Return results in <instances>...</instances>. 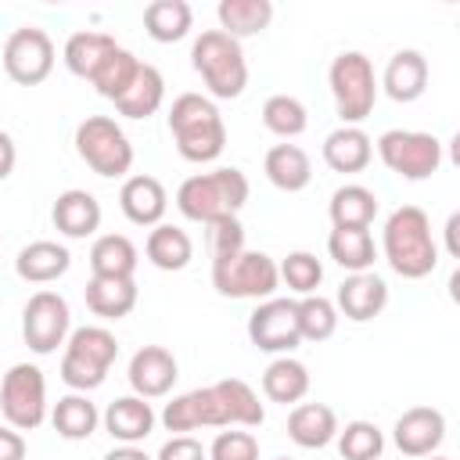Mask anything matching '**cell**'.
Returning a JSON list of instances; mask_svg holds the SVG:
<instances>
[{
    "label": "cell",
    "instance_id": "obj_1",
    "mask_svg": "<svg viewBox=\"0 0 460 460\" xmlns=\"http://www.w3.org/2000/svg\"><path fill=\"white\" fill-rule=\"evenodd\" d=\"M262 420L266 406L241 377H223L216 385L172 395L162 410V428L172 435H187L198 428H259Z\"/></svg>",
    "mask_w": 460,
    "mask_h": 460
},
{
    "label": "cell",
    "instance_id": "obj_2",
    "mask_svg": "<svg viewBox=\"0 0 460 460\" xmlns=\"http://www.w3.org/2000/svg\"><path fill=\"white\" fill-rule=\"evenodd\" d=\"M381 255L402 280H424L438 266V244L431 219L420 205H399L381 230Z\"/></svg>",
    "mask_w": 460,
    "mask_h": 460
},
{
    "label": "cell",
    "instance_id": "obj_3",
    "mask_svg": "<svg viewBox=\"0 0 460 460\" xmlns=\"http://www.w3.org/2000/svg\"><path fill=\"white\" fill-rule=\"evenodd\" d=\"M165 122H169L172 144L183 162L205 165V162H216L226 147V122H223L216 101L205 93H180L169 104Z\"/></svg>",
    "mask_w": 460,
    "mask_h": 460
},
{
    "label": "cell",
    "instance_id": "obj_4",
    "mask_svg": "<svg viewBox=\"0 0 460 460\" xmlns=\"http://www.w3.org/2000/svg\"><path fill=\"white\" fill-rule=\"evenodd\" d=\"M248 194H252L248 176L234 165H223V169H212V172L187 176L176 187V208H180L183 219L212 226V223L234 219L244 208Z\"/></svg>",
    "mask_w": 460,
    "mask_h": 460
},
{
    "label": "cell",
    "instance_id": "obj_5",
    "mask_svg": "<svg viewBox=\"0 0 460 460\" xmlns=\"http://www.w3.org/2000/svg\"><path fill=\"white\" fill-rule=\"evenodd\" d=\"M190 65L201 75L212 101H234L248 86V61L234 36L219 29H205L190 47Z\"/></svg>",
    "mask_w": 460,
    "mask_h": 460
},
{
    "label": "cell",
    "instance_id": "obj_6",
    "mask_svg": "<svg viewBox=\"0 0 460 460\" xmlns=\"http://www.w3.org/2000/svg\"><path fill=\"white\" fill-rule=\"evenodd\" d=\"M115 356H119V341L108 327L101 323L75 327L61 352V381L72 392H93L104 385Z\"/></svg>",
    "mask_w": 460,
    "mask_h": 460
},
{
    "label": "cell",
    "instance_id": "obj_7",
    "mask_svg": "<svg viewBox=\"0 0 460 460\" xmlns=\"http://www.w3.org/2000/svg\"><path fill=\"white\" fill-rule=\"evenodd\" d=\"M327 86L341 126H359L377 104V75L363 50H341L327 68Z\"/></svg>",
    "mask_w": 460,
    "mask_h": 460
},
{
    "label": "cell",
    "instance_id": "obj_8",
    "mask_svg": "<svg viewBox=\"0 0 460 460\" xmlns=\"http://www.w3.org/2000/svg\"><path fill=\"white\" fill-rule=\"evenodd\" d=\"M75 155L104 180H119L133 169V144L111 115H86L75 126Z\"/></svg>",
    "mask_w": 460,
    "mask_h": 460
},
{
    "label": "cell",
    "instance_id": "obj_9",
    "mask_svg": "<svg viewBox=\"0 0 460 460\" xmlns=\"http://www.w3.org/2000/svg\"><path fill=\"white\" fill-rule=\"evenodd\" d=\"M374 147H377V158L385 162V169L395 172L399 180H410V183L435 176L442 165V140L435 133L385 129Z\"/></svg>",
    "mask_w": 460,
    "mask_h": 460
},
{
    "label": "cell",
    "instance_id": "obj_10",
    "mask_svg": "<svg viewBox=\"0 0 460 460\" xmlns=\"http://www.w3.org/2000/svg\"><path fill=\"white\" fill-rule=\"evenodd\" d=\"M212 288L223 298H255V302H266L280 288V273H277V262L266 252L244 248V252H237L230 259H216L212 262Z\"/></svg>",
    "mask_w": 460,
    "mask_h": 460
},
{
    "label": "cell",
    "instance_id": "obj_11",
    "mask_svg": "<svg viewBox=\"0 0 460 460\" xmlns=\"http://www.w3.org/2000/svg\"><path fill=\"white\" fill-rule=\"evenodd\" d=\"M0 413L14 431H36L47 420V377L36 363H14L4 374Z\"/></svg>",
    "mask_w": 460,
    "mask_h": 460
},
{
    "label": "cell",
    "instance_id": "obj_12",
    "mask_svg": "<svg viewBox=\"0 0 460 460\" xmlns=\"http://www.w3.org/2000/svg\"><path fill=\"white\" fill-rule=\"evenodd\" d=\"M72 334V309L58 291H36L22 309V338L29 352L50 356L58 352Z\"/></svg>",
    "mask_w": 460,
    "mask_h": 460
},
{
    "label": "cell",
    "instance_id": "obj_13",
    "mask_svg": "<svg viewBox=\"0 0 460 460\" xmlns=\"http://www.w3.org/2000/svg\"><path fill=\"white\" fill-rule=\"evenodd\" d=\"M0 61H4V72L11 83L40 86L54 72V40L36 25H22L7 36Z\"/></svg>",
    "mask_w": 460,
    "mask_h": 460
},
{
    "label": "cell",
    "instance_id": "obj_14",
    "mask_svg": "<svg viewBox=\"0 0 460 460\" xmlns=\"http://www.w3.org/2000/svg\"><path fill=\"white\" fill-rule=\"evenodd\" d=\"M248 338L259 352L291 356L302 345L298 334V305L295 298H266L248 316Z\"/></svg>",
    "mask_w": 460,
    "mask_h": 460
},
{
    "label": "cell",
    "instance_id": "obj_15",
    "mask_svg": "<svg viewBox=\"0 0 460 460\" xmlns=\"http://www.w3.org/2000/svg\"><path fill=\"white\" fill-rule=\"evenodd\" d=\"M126 377H129L133 395H140V399H162V395L172 392V385L180 377V363H176V356L165 345H140L129 356Z\"/></svg>",
    "mask_w": 460,
    "mask_h": 460
},
{
    "label": "cell",
    "instance_id": "obj_16",
    "mask_svg": "<svg viewBox=\"0 0 460 460\" xmlns=\"http://www.w3.org/2000/svg\"><path fill=\"white\" fill-rule=\"evenodd\" d=\"M446 438V417L442 410L435 406H410L395 417V428H392V442L402 456H435V449L442 446Z\"/></svg>",
    "mask_w": 460,
    "mask_h": 460
},
{
    "label": "cell",
    "instance_id": "obj_17",
    "mask_svg": "<svg viewBox=\"0 0 460 460\" xmlns=\"http://www.w3.org/2000/svg\"><path fill=\"white\" fill-rule=\"evenodd\" d=\"M385 305H388V284L370 270L367 273H349L338 284L334 309H338V316H345L352 323H367V320L381 316Z\"/></svg>",
    "mask_w": 460,
    "mask_h": 460
},
{
    "label": "cell",
    "instance_id": "obj_18",
    "mask_svg": "<svg viewBox=\"0 0 460 460\" xmlns=\"http://www.w3.org/2000/svg\"><path fill=\"white\" fill-rule=\"evenodd\" d=\"M119 208L133 226H158L165 219L169 194H165L162 180H155L147 172H133V176H126V183L119 190Z\"/></svg>",
    "mask_w": 460,
    "mask_h": 460
},
{
    "label": "cell",
    "instance_id": "obj_19",
    "mask_svg": "<svg viewBox=\"0 0 460 460\" xmlns=\"http://www.w3.org/2000/svg\"><path fill=\"white\" fill-rule=\"evenodd\" d=\"M377 90H385L395 104H410L417 97H424L428 90V58L413 47L406 50H395L377 79Z\"/></svg>",
    "mask_w": 460,
    "mask_h": 460
},
{
    "label": "cell",
    "instance_id": "obj_20",
    "mask_svg": "<svg viewBox=\"0 0 460 460\" xmlns=\"http://www.w3.org/2000/svg\"><path fill=\"white\" fill-rule=\"evenodd\" d=\"M50 219H54L58 234H65L72 241H86L101 230V201L83 187H68L54 198Z\"/></svg>",
    "mask_w": 460,
    "mask_h": 460
},
{
    "label": "cell",
    "instance_id": "obj_21",
    "mask_svg": "<svg viewBox=\"0 0 460 460\" xmlns=\"http://www.w3.org/2000/svg\"><path fill=\"white\" fill-rule=\"evenodd\" d=\"M101 424H104V431L119 446H137V442H144L155 431L158 417H155V410H151L147 399H140V395H119L101 413Z\"/></svg>",
    "mask_w": 460,
    "mask_h": 460
},
{
    "label": "cell",
    "instance_id": "obj_22",
    "mask_svg": "<svg viewBox=\"0 0 460 460\" xmlns=\"http://www.w3.org/2000/svg\"><path fill=\"white\" fill-rule=\"evenodd\" d=\"M320 155H323V165L331 172H345V176L349 172H363L370 165V158H374V140L359 126H338V129H331L323 137Z\"/></svg>",
    "mask_w": 460,
    "mask_h": 460
},
{
    "label": "cell",
    "instance_id": "obj_23",
    "mask_svg": "<svg viewBox=\"0 0 460 460\" xmlns=\"http://www.w3.org/2000/svg\"><path fill=\"white\" fill-rule=\"evenodd\" d=\"M338 413L327 402H295L288 413V438L302 449H323L338 435Z\"/></svg>",
    "mask_w": 460,
    "mask_h": 460
},
{
    "label": "cell",
    "instance_id": "obj_24",
    "mask_svg": "<svg viewBox=\"0 0 460 460\" xmlns=\"http://www.w3.org/2000/svg\"><path fill=\"white\" fill-rule=\"evenodd\" d=\"M72 270V252L58 241H29L14 255V273L25 284H54Z\"/></svg>",
    "mask_w": 460,
    "mask_h": 460
},
{
    "label": "cell",
    "instance_id": "obj_25",
    "mask_svg": "<svg viewBox=\"0 0 460 460\" xmlns=\"http://www.w3.org/2000/svg\"><path fill=\"white\" fill-rule=\"evenodd\" d=\"M86 309L101 320H122L137 309V280L133 277H90L83 288Z\"/></svg>",
    "mask_w": 460,
    "mask_h": 460
},
{
    "label": "cell",
    "instance_id": "obj_26",
    "mask_svg": "<svg viewBox=\"0 0 460 460\" xmlns=\"http://www.w3.org/2000/svg\"><path fill=\"white\" fill-rule=\"evenodd\" d=\"M262 172H266V180H270L277 190L298 194V190H305L309 180H313V162H309V155H305L298 144H288V140H284V144H273V147L266 151Z\"/></svg>",
    "mask_w": 460,
    "mask_h": 460
},
{
    "label": "cell",
    "instance_id": "obj_27",
    "mask_svg": "<svg viewBox=\"0 0 460 460\" xmlns=\"http://www.w3.org/2000/svg\"><path fill=\"white\" fill-rule=\"evenodd\" d=\"M144 255L155 270L162 273H180L190 266L194 259V241L183 226H172V223H158L147 230V241H144Z\"/></svg>",
    "mask_w": 460,
    "mask_h": 460
},
{
    "label": "cell",
    "instance_id": "obj_28",
    "mask_svg": "<svg viewBox=\"0 0 460 460\" xmlns=\"http://www.w3.org/2000/svg\"><path fill=\"white\" fill-rule=\"evenodd\" d=\"M327 216L334 230H370L377 216V194L363 183H341L327 201Z\"/></svg>",
    "mask_w": 460,
    "mask_h": 460
},
{
    "label": "cell",
    "instance_id": "obj_29",
    "mask_svg": "<svg viewBox=\"0 0 460 460\" xmlns=\"http://www.w3.org/2000/svg\"><path fill=\"white\" fill-rule=\"evenodd\" d=\"M309 367L295 356H277L266 370H262V395L270 402H280V406H295L309 395Z\"/></svg>",
    "mask_w": 460,
    "mask_h": 460
},
{
    "label": "cell",
    "instance_id": "obj_30",
    "mask_svg": "<svg viewBox=\"0 0 460 460\" xmlns=\"http://www.w3.org/2000/svg\"><path fill=\"white\" fill-rule=\"evenodd\" d=\"M162 101H165V79H162V72H158L155 65L140 61L133 83H129L126 93L115 101V111H119L122 119H151V115L162 108Z\"/></svg>",
    "mask_w": 460,
    "mask_h": 460
},
{
    "label": "cell",
    "instance_id": "obj_31",
    "mask_svg": "<svg viewBox=\"0 0 460 460\" xmlns=\"http://www.w3.org/2000/svg\"><path fill=\"white\" fill-rule=\"evenodd\" d=\"M115 47H119L115 36L97 32V29H79V32H72V36L65 40L61 61H65V68H68L72 75H79V79L90 83V75L101 68V61H104Z\"/></svg>",
    "mask_w": 460,
    "mask_h": 460
},
{
    "label": "cell",
    "instance_id": "obj_32",
    "mask_svg": "<svg viewBox=\"0 0 460 460\" xmlns=\"http://www.w3.org/2000/svg\"><path fill=\"white\" fill-rule=\"evenodd\" d=\"M219 18V32L234 36L237 43L248 36H259L270 29L273 22V4L270 0H219L216 7Z\"/></svg>",
    "mask_w": 460,
    "mask_h": 460
},
{
    "label": "cell",
    "instance_id": "obj_33",
    "mask_svg": "<svg viewBox=\"0 0 460 460\" xmlns=\"http://www.w3.org/2000/svg\"><path fill=\"white\" fill-rule=\"evenodd\" d=\"M50 424H54V431H58L61 438H68V442H86V438L97 431L101 413H97V406L90 402L86 392H68V395H61V399L54 402Z\"/></svg>",
    "mask_w": 460,
    "mask_h": 460
},
{
    "label": "cell",
    "instance_id": "obj_34",
    "mask_svg": "<svg viewBox=\"0 0 460 460\" xmlns=\"http://www.w3.org/2000/svg\"><path fill=\"white\" fill-rule=\"evenodd\" d=\"M137 262L140 252L126 234H101L90 244V277H133Z\"/></svg>",
    "mask_w": 460,
    "mask_h": 460
},
{
    "label": "cell",
    "instance_id": "obj_35",
    "mask_svg": "<svg viewBox=\"0 0 460 460\" xmlns=\"http://www.w3.org/2000/svg\"><path fill=\"white\" fill-rule=\"evenodd\" d=\"M194 29V11L187 0H151L144 7V32L155 43H176Z\"/></svg>",
    "mask_w": 460,
    "mask_h": 460
},
{
    "label": "cell",
    "instance_id": "obj_36",
    "mask_svg": "<svg viewBox=\"0 0 460 460\" xmlns=\"http://www.w3.org/2000/svg\"><path fill=\"white\" fill-rule=\"evenodd\" d=\"M327 252L349 273H367L377 259V244H374L370 230H331L327 234Z\"/></svg>",
    "mask_w": 460,
    "mask_h": 460
},
{
    "label": "cell",
    "instance_id": "obj_37",
    "mask_svg": "<svg viewBox=\"0 0 460 460\" xmlns=\"http://www.w3.org/2000/svg\"><path fill=\"white\" fill-rule=\"evenodd\" d=\"M137 68H140V58H137L133 50H126V47H115V50L101 61V68L90 75V86H93L101 97H108V101L115 104V101L126 93V86L133 83Z\"/></svg>",
    "mask_w": 460,
    "mask_h": 460
},
{
    "label": "cell",
    "instance_id": "obj_38",
    "mask_svg": "<svg viewBox=\"0 0 460 460\" xmlns=\"http://www.w3.org/2000/svg\"><path fill=\"white\" fill-rule=\"evenodd\" d=\"M262 126H266L273 137H280V140H295V137L305 133L309 111H305V104H302L298 97H291V93H273V97H266V104H262Z\"/></svg>",
    "mask_w": 460,
    "mask_h": 460
},
{
    "label": "cell",
    "instance_id": "obj_39",
    "mask_svg": "<svg viewBox=\"0 0 460 460\" xmlns=\"http://www.w3.org/2000/svg\"><path fill=\"white\" fill-rule=\"evenodd\" d=\"M341 460H381L385 453V431L374 420H349L334 435Z\"/></svg>",
    "mask_w": 460,
    "mask_h": 460
},
{
    "label": "cell",
    "instance_id": "obj_40",
    "mask_svg": "<svg viewBox=\"0 0 460 460\" xmlns=\"http://www.w3.org/2000/svg\"><path fill=\"white\" fill-rule=\"evenodd\" d=\"M298 305V334L302 341H327L334 331H338V309L331 298H323L320 291L316 295H305L295 302Z\"/></svg>",
    "mask_w": 460,
    "mask_h": 460
},
{
    "label": "cell",
    "instance_id": "obj_41",
    "mask_svg": "<svg viewBox=\"0 0 460 460\" xmlns=\"http://www.w3.org/2000/svg\"><path fill=\"white\" fill-rule=\"evenodd\" d=\"M277 273H280V280L295 291V295H316V288H320V280H323V262L313 255V252H288L284 255V262L277 266Z\"/></svg>",
    "mask_w": 460,
    "mask_h": 460
},
{
    "label": "cell",
    "instance_id": "obj_42",
    "mask_svg": "<svg viewBox=\"0 0 460 460\" xmlns=\"http://www.w3.org/2000/svg\"><path fill=\"white\" fill-rule=\"evenodd\" d=\"M208 460H259V438L248 428H226L212 438Z\"/></svg>",
    "mask_w": 460,
    "mask_h": 460
},
{
    "label": "cell",
    "instance_id": "obj_43",
    "mask_svg": "<svg viewBox=\"0 0 460 460\" xmlns=\"http://www.w3.org/2000/svg\"><path fill=\"white\" fill-rule=\"evenodd\" d=\"M237 252H244V226L237 223V216L223 219V223H212L208 226V255H212V262L216 259H230Z\"/></svg>",
    "mask_w": 460,
    "mask_h": 460
},
{
    "label": "cell",
    "instance_id": "obj_44",
    "mask_svg": "<svg viewBox=\"0 0 460 460\" xmlns=\"http://www.w3.org/2000/svg\"><path fill=\"white\" fill-rule=\"evenodd\" d=\"M151 460H208V449L194 435H172Z\"/></svg>",
    "mask_w": 460,
    "mask_h": 460
},
{
    "label": "cell",
    "instance_id": "obj_45",
    "mask_svg": "<svg viewBox=\"0 0 460 460\" xmlns=\"http://www.w3.org/2000/svg\"><path fill=\"white\" fill-rule=\"evenodd\" d=\"M0 460H25V438L11 424H0Z\"/></svg>",
    "mask_w": 460,
    "mask_h": 460
},
{
    "label": "cell",
    "instance_id": "obj_46",
    "mask_svg": "<svg viewBox=\"0 0 460 460\" xmlns=\"http://www.w3.org/2000/svg\"><path fill=\"white\" fill-rule=\"evenodd\" d=\"M14 162H18V147H14L11 133H4V129H0V183L14 172Z\"/></svg>",
    "mask_w": 460,
    "mask_h": 460
},
{
    "label": "cell",
    "instance_id": "obj_47",
    "mask_svg": "<svg viewBox=\"0 0 460 460\" xmlns=\"http://www.w3.org/2000/svg\"><path fill=\"white\" fill-rule=\"evenodd\" d=\"M101 460H151V456H147L140 446H115V449L104 453Z\"/></svg>",
    "mask_w": 460,
    "mask_h": 460
},
{
    "label": "cell",
    "instance_id": "obj_48",
    "mask_svg": "<svg viewBox=\"0 0 460 460\" xmlns=\"http://www.w3.org/2000/svg\"><path fill=\"white\" fill-rule=\"evenodd\" d=\"M456 226H460V212H453V216H449V223H446V248H449V255H460V244H456Z\"/></svg>",
    "mask_w": 460,
    "mask_h": 460
},
{
    "label": "cell",
    "instance_id": "obj_49",
    "mask_svg": "<svg viewBox=\"0 0 460 460\" xmlns=\"http://www.w3.org/2000/svg\"><path fill=\"white\" fill-rule=\"evenodd\" d=\"M431 460H449V456H431Z\"/></svg>",
    "mask_w": 460,
    "mask_h": 460
},
{
    "label": "cell",
    "instance_id": "obj_50",
    "mask_svg": "<svg viewBox=\"0 0 460 460\" xmlns=\"http://www.w3.org/2000/svg\"><path fill=\"white\" fill-rule=\"evenodd\" d=\"M277 460H291V456H277Z\"/></svg>",
    "mask_w": 460,
    "mask_h": 460
}]
</instances>
